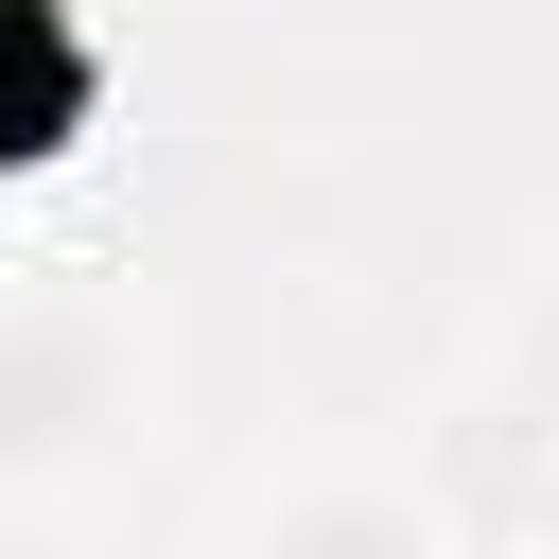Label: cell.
Returning <instances> with one entry per match:
<instances>
[{
  "mask_svg": "<svg viewBox=\"0 0 559 559\" xmlns=\"http://www.w3.org/2000/svg\"><path fill=\"white\" fill-rule=\"evenodd\" d=\"M192 559H472V542H454L437 472H402V454H297V472H262Z\"/></svg>",
  "mask_w": 559,
  "mask_h": 559,
  "instance_id": "7a4b0ae2",
  "label": "cell"
},
{
  "mask_svg": "<svg viewBox=\"0 0 559 559\" xmlns=\"http://www.w3.org/2000/svg\"><path fill=\"white\" fill-rule=\"evenodd\" d=\"M105 140V52L70 0H0V192Z\"/></svg>",
  "mask_w": 559,
  "mask_h": 559,
  "instance_id": "3957f363",
  "label": "cell"
},
{
  "mask_svg": "<svg viewBox=\"0 0 559 559\" xmlns=\"http://www.w3.org/2000/svg\"><path fill=\"white\" fill-rule=\"evenodd\" d=\"M140 402H157L140 297L87 280V262H17V280H0V507L105 489L122 437H140Z\"/></svg>",
  "mask_w": 559,
  "mask_h": 559,
  "instance_id": "6da1fadb",
  "label": "cell"
},
{
  "mask_svg": "<svg viewBox=\"0 0 559 559\" xmlns=\"http://www.w3.org/2000/svg\"><path fill=\"white\" fill-rule=\"evenodd\" d=\"M0 559H70V507H0Z\"/></svg>",
  "mask_w": 559,
  "mask_h": 559,
  "instance_id": "277c9868",
  "label": "cell"
}]
</instances>
